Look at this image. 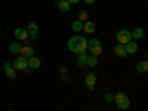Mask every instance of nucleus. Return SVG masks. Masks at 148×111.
I'll use <instances>...</instances> for the list:
<instances>
[{"instance_id": "1", "label": "nucleus", "mask_w": 148, "mask_h": 111, "mask_svg": "<svg viewBox=\"0 0 148 111\" xmlns=\"http://www.w3.org/2000/svg\"><path fill=\"white\" fill-rule=\"evenodd\" d=\"M68 49L73 52V53H82V52H86L88 51V39L84 36H73L71 39H68V43H67Z\"/></svg>"}, {"instance_id": "2", "label": "nucleus", "mask_w": 148, "mask_h": 111, "mask_svg": "<svg viewBox=\"0 0 148 111\" xmlns=\"http://www.w3.org/2000/svg\"><path fill=\"white\" fill-rule=\"evenodd\" d=\"M113 102H116V105H117L119 110H127L130 107V99H129V96L125 92H117L114 95Z\"/></svg>"}, {"instance_id": "3", "label": "nucleus", "mask_w": 148, "mask_h": 111, "mask_svg": "<svg viewBox=\"0 0 148 111\" xmlns=\"http://www.w3.org/2000/svg\"><path fill=\"white\" fill-rule=\"evenodd\" d=\"M88 51L93 56H99L102 53V43H101V40L95 39V37H92L90 40H88Z\"/></svg>"}, {"instance_id": "4", "label": "nucleus", "mask_w": 148, "mask_h": 111, "mask_svg": "<svg viewBox=\"0 0 148 111\" xmlns=\"http://www.w3.org/2000/svg\"><path fill=\"white\" fill-rule=\"evenodd\" d=\"M116 40H117V43H120V45H126V43H129V42L132 40V34H130L129 30L121 28V30H119L117 34H116Z\"/></svg>"}, {"instance_id": "5", "label": "nucleus", "mask_w": 148, "mask_h": 111, "mask_svg": "<svg viewBox=\"0 0 148 111\" xmlns=\"http://www.w3.org/2000/svg\"><path fill=\"white\" fill-rule=\"evenodd\" d=\"M96 80H98V77H96L95 73H88L84 76V84H86V88H88L90 92H93V89H95Z\"/></svg>"}, {"instance_id": "6", "label": "nucleus", "mask_w": 148, "mask_h": 111, "mask_svg": "<svg viewBox=\"0 0 148 111\" xmlns=\"http://www.w3.org/2000/svg\"><path fill=\"white\" fill-rule=\"evenodd\" d=\"M12 67H14V70H21V71H24V70L28 67V59L24 58V56H16L15 61L12 62Z\"/></svg>"}, {"instance_id": "7", "label": "nucleus", "mask_w": 148, "mask_h": 111, "mask_svg": "<svg viewBox=\"0 0 148 111\" xmlns=\"http://www.w3.org/2000/svg\"><path fill=\"white\" fill-rule=\"evenodd\" d=\"M14 36H15V39L18 42H24L25 39H28V31L24 27H16L15 31H14Z\"/></svg>"}, {"instance_id": "8", "label": "nucleus", "mask_w": 148, "mask_h": 111, "mask_svg": "<svg viewBox=\"0 0 148 111\" xmlns=\"http://www.w3.org/2000/svg\"><path fill=\"white\" fill-rule=\"evenodd\" d=\"M125 49H126V53L127 55H135L138 52V49H139V45L135 42V40H130L129 43L125 45Z\"/></svg>"}, {"instance_id": "9", "label": "nucleus", "mask_w": 148, "mask_h": 111, "mask_svg": "<svg viewBox=\"0 0 148 111\" xmlns=\"http://www.w3.org/2000/svg\"><path fill=\"white\" fill-rule=\"evenodd\" d=\"M130 34H132V40H141L145 36V30L142 27H136L130 31Z\"/></svg>"}, {"instance_id": "10", "label": "nucleus", "mask_w": 148, "mask_h": 111, "mask_svg": "<svg viewBox=\"0 0 148 111\" xmlns=\"http://www.w3.org/2000/svg\"><path fill=\"white\" fill-rule=\"evenodd\" d=\"M95 30H96V24L93 22V21H84L83 22V31L86 33V34H92V33H95Z\"/></svg>"}, {"instance_id": "11", "label": "nucleus", "mask_w": 148, "mask_h": 111, "mask_svg": "<svg viewBox=\"0 0 148 111\" xmlns=\"http://www.w3.org/2000/svg\"><path fill=\"white\" fill-rule=\"evenodd\" d=\"M89 52L86 51V52H82V53H79L77 55V65L80 67V68H84L86 67V61H88V58H89Z\"/></svg>"}, {"instance_id": "12", "label": "nucleus", "mask_w": 148, "mask_h": 111, "mask_svg": "<svg viewBox=\"0 0 148 111\" xmlns=\"http://www.w3.org/2000/svg\"><path fill=\"white\" fill-rule=\"evenodd\" d=\"M19 55L24 56V58H27V59L31 58V56H34V47L33 46H22Z\"/></svg>"}, {"instance_id": "13", "label": "nucleus", "mask_w": 148, "mask_h": 111, "mask_svg": "<svg viewBox=\"0 0 148 111\" xmlns=\"http://www.w3.org/2000/svg\"><path fill=\"white\" fill-rule=\"evenodd\" d=\"M113 51H114V53H116L119 58H125V56H127V53H126V49H125V45H120V43L114 45Z\"/></svg>"}, {"instance_id": "14", "label": "nucleus", "mask_w": 148, "mask_h": 111, "mask_svg": "<svg viewBox=\"0 0 148 111\" xmlns=\"http://www.w3.org/2000/svg\"><path fill=\"white\" fill-rule=\"evenodd\" d=\"M40 65H42L40 58H37V56H31V58H28V68H31V70H37V68H40Z\"/></svg>"}, {"instance_id": "15", "label": "nucleus", "mask_w": 148, "mask_h": 111, "mask_svg": "<svg viewBox=\"0 0 148 111\" xmlns=\"http://www.w3.org/2000/svg\"><path fill=\"white\" fill-rule=\"evenodd\" d=\"M56 3V8L59 9V12H62V14H65V12L70 10L71 5L67 2V0H59V2H55Z\"/></svg>"}, {"instance_id": "16", "label": "nucleus", "mask_w": 148, "mask_h": 111, "mask_svg": "<svg viewBox=\"0 0 148 111\" xmlns=\"http://www.w3.org/2000/svg\"><path fill=\"white\" fill-rule=\"evenodd\" d=\"M21 42H14V43H10L9 45V52L12 53V55H19V52H21Z\"/></svg>"}, {"instance_id": "17", "label": "nucleus", "mask_w": 148, "mask_h": 111, "mask_svg": "<svg viewBox=\"0 0 148 111\" xmlns=\"http://www.w3.org/2000/svg\"><path fill=\"white\" fill-rule=\"evenodd\" d=\"M136 71H138L139 74H145V73L148 71V61H147V59L139 61L138 65H136Z\"/></svg>"}, {"instance_id": "18", "label": "nucleus", "mask_w": 148, "mask_h": 111, "mask_svg": "<svg viewBox=\"0 0 148 111\" xmlns=\"http://www.w3.org/2000/svg\"><path fill=\"white\" fill-rule=\"evenodd\" d=\"M27 31H28V36H31V34H37V33H39V24L34 22V21L28 22V25H27Z\"/></svg>"}, {"instance_id": "19", "label": "nucleus", "mask_w": 148, "mask_h": 111, "mask_svg": "<svg viewBox=\"0 0 148 111\" xmlns=\"http://www.w3.org/2000/svg\"><path fill=\"white\" fill-rule=\"evenodd\" d=\"M96 65H98V56L89 55L88 61H86V67H88V68H95Z\"/></svg>"}, {"instance_id": "20", "label": "nucleus", "mask_w": 148, "mask_h": 111, "mask_svg": "<svg viewBox=\"0 0 148 111\" xmlns=\"http://www.w3.org/2000/svg\"><path fill=\"white\" fill-rule=\"evenodd\" d=\"M88 18H89V12L86 10V9H79V12H77V19L82 21V22H84V21H88Z\"/></svg>"}, {"instance_id": "21", "label": "nucleus", "mask_w": 148, "mask_h": 111, "mask_svg": "<svg viewBox=\"0 0 148 111\" xmlns=\"http://www.w3.org/2000/svg\"><path fill=\"white\" fill-rule=\"evenodd\" d=\"M71 28H73L74 33H80V31H83V22L79 21V19H77V21H73Z\"/></svg>"}, {"instance_id": "22", "label": "nucleus", "mask_w": 148, "mask_h": 111, "mask_svg": "<svg viewBox=\"0 0 148 111\" xmlns=\"http://www.w3.org/2000/svg\"><path fill=\"white\" fill-rule=\"evenodd\" d=\"M5 74H6V77H8L9 80H15V79H16V70H14V67L9 68L8 71H5Z\"/></svg>"}, {"instance_id": "23", "label": "nucleus", "mask_w": 148, "mask_h": 111, "mask_svg": "<svg viewBox=\"0 0 148 111\" xmlns=\"http://www.w3.org/2000/svg\"><path fill=\"white\" fill-rule=\"evenodd\" d=\"M113 99H114V93H113V92H105V93H104V101H105V102L111 104V102H113Z\"/></svg>"}, {"instance_id": "24", "label": "nucleus", "mask_w": 148, "mask_h": 111, "mask_svg": "<svg viewBox=\"0 0 148 111\" xmlns=\"http://www.w3.org/2000/svg\"><path fill=\"white\" fill-rule=\"evenodd\" d=\"M59 71L62 73V74H65V73H67V65H65V64H61V65H59Z\"/></svg>"}, {"instance_id": "25", "label": "nucleus", "mask_w": 148, "mask_h": 111, "mask_svg": "<svg viewBox=\"0 0 148 111\" xmlns=\"http://www.w3.org/2000/svg\"><path fill=\"white\" fill-rule=\"evenodd\" d=\"M67 2L70 5H77V3H80V0H67Z\"/></svg>"}, {"instance_id": "26", "label": "nucleus", "mask_w": 148, "mask_h": 111, "mask_svg": "<svg viewBox=\"0 0 148 111\" xmlns=\"http://www.w3.org/2000/svg\"><path fill=\"white\" fill-rule=\"evenodd\" d=\"M83 2H84L86 5H89V6H90V5H93V3H95V0H83Z\"/></svg>"}, {"instance_id": "27", "label": "nucleus", "mask_w": 148, "mask_h": 111, "mask_svg": "<svg viewBox=\"0 0 148 111\" xmlns=\"http://www.w3.org/2000/svg\"><path fill=\"white\" fill-rule=\"evenodd\" d=\"M30 43H31L30 39H25V40H24V46H30Z\"/></svg>"}, {"instance_id": "28", "label": "nucleus", "mask_w": 148, "mask_h": 111, "mask_svg": "<svg viewBox=\"0 0 148 111\" xmlns=\"http://www.w3.org/2000/svg\"><path fill=\"white\" fill-rule=\"evenodd\" d=\"M24 71H25V73H27V74H31V71H33V70H31V68H28V67H27V68H25V70H24Z\"/></svg>"}, {"instance_id": "29", "label": "nucleus", "mask_w": 148, "mask_h": 111, "mask_svg": "<svg viewBox=\"0 0 148 111\" xmlns=\"http://www.w3.org/2000/svg\"><path fill=\"white\" fill-rule=\"evenodd\" d=\"M8 111H14V110H8Z\"/></svg>"}, {"instance_id": "30", "label": "nucleus", "mask_w": 148, "mask_h": 111, "mask_svg": "<svg viewBox=\"0 0 148 111\" xmlns=\"http://www.w3.org/2000/svg\"><path fill=\"white\" fill-rule=\"evenodd\" d=\"M55 2H59V0H55Z\"/></svg>"}, {"instance_id": "31", "label": "nucleus", "mask_w": 148, "mask_h": 111, "mask_svg": "<svg viewBox=\"0 0 148 111\" xmlns=\"http://www.w3.org/2000/svg\"><path fill=\"white\" fill-rule=\"evenodd\" d=\"M14 2H18V0H14Z\"/></svg>"}, {"instance_id": "32", "label": "nucleus", "mask_w": 148, "mask_h": 111, "mask_svg": "<svg viewBox=\"0 0 148 111\" xmlns=\"http://www.w3.org/2000/svg\"><path fill=\"white\" fill-rule=\"evenodd\" d=\"M0 40H2V37H0Z\"/></svg>"}, {"instance_id": "33", "label": "nucleus", "mask_w": 148, "mask_h": 111, "mask_svg": "<svg viewBox=\"0 0 148 111\" xmlns=\"http://www.w3.org/2000/svg\"><path fill=\"white\" fill-rule=\"evenodd\" d=\"M0 28H2V25H0Z\"/></svg>"}]
</instances>
